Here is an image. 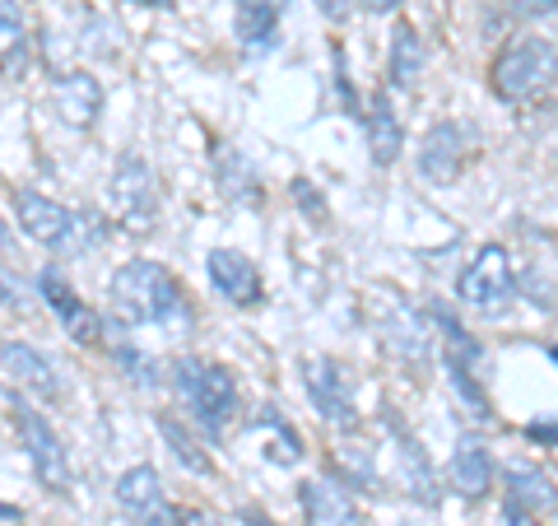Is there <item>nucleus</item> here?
<instances>
[{
	"label": "nucleus",
	"instance_id": "1",
	"mask_svg": "<svg viewBox=\"0 0 558 526\" xmlns=\"http://www.w3.org/2000/svg\"><path fill=\"white\" fill-rule=\"evenodd\" d=\"M108 298L126 326H182L191 318L182 285L159 266V261H145V256H135L126 266L112 271Z\"/></svg>",
	"mask_w": 558,
	"mask_h": 526
},
{
	"label": "nucleus",
	"instance_id": "2",
	"mask_svg": "<svg viewBox=\"0 0 558 526\" xmlns=\"http://www.w3.org/2000/svg\"><path fill=\"white\" fill-rule=\"evenodd\" d=\"M172 392H178V401L209 433H223L229 419L238 415V378H233V368H223L215 359L182 355L172 363Z\"/></svg>",
	"mask_w": 558,
	"mask_h": 526
},
{
	"label": "nucleus",
	"instance_id": "3",
	"mask_svg": "<svg viewBox=\"0 0 558 526\" xmlns=\"http://www.w3.org/2000/svg\"><path fill=\"white\" fill-rule=\"evenodd\" d=\"M10 205H14V219H20V229H24L33 242H43V248L61 252V256L89 248V238H94L89 219L75 215L70 205L43 196V191H28V187L14 191Z\"/></svg>",
	"mask_w": 558,
	"mask_h": 526
},
{
	"label": "nucleus",
	"instance_id": "4",
	"mask_svg": "<svg viewBox=\"0 0 558 526\" xmlns=\"http://www.w3.org/2000/svg\"><path fill=\"white\" fill-rule=\"evenodd\" d=\"M457 298L470 312H502L517 298V266L502 242H488L470 256V266L457 279Z\"/></svg>",
	"mask_w": 558,
	"mask_h": 526
},
{
	"label": "nucleus",
	"instance_id": "5",
	"mask_svg": "<svg viewBox=\"0 0 558 526\" xmlns=\"http://www.w3.org/2000/svg\"><path fill=\"white\" fill-rule=\"evenodd\" d=\"M549 80H554V43L549 38H517L494 61V89L508 103L539 94Z\"/></svg>",
	"mask_w": 558,
	"mask_h": 526
},
{
	"label": "nucleus",
	"instance_id": "6",
	"mask_svg": "<svg viewBox=\"0 0 558 526\" xmlns=\"http://www.w3.org/2000/svg\"><path fill=\"white\" fill-rule=\"evenodd\" d=\"M14 429H20V443L28 452V462L33 470H38V480L47 489H70V462H65V447H61V438L57 429L47 425V415L43 410H33L28 401L14 396Z\"/></svg>",
	"mask_w": 558,
	"mask_h": 526
},
{
	"label": "nucleus",
	"instance_id": "7",
	"mask_svg": "<svg viewBox=\"0 0 558 526\" xmlns=\"http://www.w3.org/2000/svg\"><path fill=\"white\" fill-rule=\"evenodd\" d=\"M108 201L117 210L121 224H131V229H145L154 219V210H159V191H154V172L149 164L140 159V154H121L117 168H112V182H108Z\"/></svg>",
	"mask_w": 558,
	"mask_h": 526
},
{
	"label": "nucleus",
	"instance_id": "8",
	"mask_svg": "<svg viewBox=\"0 0 558 526\" xmlns=\"http://www.w3.org/2000/svg\"><path fill=\"white\" fill-rule=\"evenodd\" d=\"M0 368H5V378L14 382V387L28 392V396H38V401H61L65 396L61 368L51 363L43 349H33L24 340H5V345H0Z\"/></svg>",
	"mask_w": 558,
	"mask_h": 526
},
{
	"label": "nucleus",
	"instance_id": "9",
	"mask_svg": "<svg viewBox=\"0 0 558 526\" xmlns=\"http://www.w3.org/2000/svg\"><path fill=\"white\" fill-rule=\"evenodd\" d=\"M38 289H43V298H47V308L57 312V322L65 326V336L75 340V345H98L102 340V322H98V312L84 303V298L65 285V275H57V271H43L38 275Z\"/></svg>",
	"mask_w": 558,
	"mask_h": 526
},
{
	"label": "nucleus",
	"instance_id": "10",
	"mask_svg": "<svg viewBox=\"0 0 558 526\" xmlns=\"http://www.w3.org/2000/svg\"><path fill=\"white\" fill-rule=\"evenodd\" d=\"M117 503L121 513H131L135 526H172V507L163 499V480L154 466H131L117 480Z\"/></svg>",
	"mask_w": 558,
	"mask_h": 526
},
{
	"label": "nucleus",
	"instance_id": "11",
	"mask_svg": "<svg viewBox=\"0 0 558 526\" xmlns=\"http://www.w3.org/2000/svg\"><path fill=\"white\" fill-rule=\"evenodd\" d=\"M303 373H307V396L317 415H326L330 425H354L359 410H354V387H349L344 368L336 359H307Z\"/></svg>",
	"mask_w": 558,
	"mask_h": 526
},
{
	"label": "nucleus",
	"instance_id": "12",
	"mask_svg": "<svg viewBox=\"0 0 558 526\" xmlns=\"http://www.w3.org/2000/svg\"><path fill=\"white\" fill-rule=\"evenodd\" d=\"M299 503L307 526H368V517L359 513V503L349 499V489L336 485L330 476H312L299 485Z\"/></svg>",
	"mask_w": 558,
	"mask_h": 526
},
{
	"label": "nucleus",
	"instance_id": "13",
	"mask_svg": "<svg viewBox=\"0 0 558 526\" xmlns=\"http://www.w3.org/2000/svg\"><path fill=\"white\" fill-rule=\"evenodd\" d=\"M205 266H209V285H215L229 303L238 308H256L260 303V271H256V261L252 256H242L238 248H215L205 256Z\"/></svg>",
	"mask_w": 558,
	"mask_h": 526
},
{
	"label": "nucleus",
	"instance_id": "14",
	"mask_svg": "<svg viewBox=\"0 0 558 526\" xmlns=\"http://www.w3.org/2000/svg\"><path fill=\"white\" fill-rule=\"evenodd\" d=\"M465 168V135L457 121H438V127H428L424 145H418V178L424 182H457V172Z\"/></svg>",
	"mask_w": 558,
	"mask_h": 526
},
{
	"label": "nucleus",
	"instance_id": "15",
	"mask_svg": "<svg viewBox=\"0 0 558 526\" xmlns=\"http://www.w3.org/2000/svg\"><path fill=\"white\" fill-rule=\"evenodd\" d=\"M447 476H451V489H457L461 499H484L488 489H494V457H488L484 438H475V433L461 438L457 452H451Z\"/></svg>",
	"mask_w": 558,
	"mask_h": 526
},
{
	"label": "nucleus",
	"instance_id": "16",
	"mask_svg": "<svg viewBox=\"0 0 558 526\" xmlns=\"http://www.w3.org/2000/svg\"><path fill=\"white\" fill-rule=\"evenodd\" d=\"M51 98H57V112L65 117V127H94L98 108H102V84L94 75H61L51 84Z\"/></svg>",
	"mask_w": 558,
	"mask_h": 526
},
{
	"label": "nucleus",
	"instance_id": "17",
	"mask_svg": "<svg viewBox=\"0 0 558 526\" xmlns=\"http://www.w3.org/2000/svg\"><path fill=\"white\" fill-rule=\"evenodd\" d=\"M428 65V47L418 38L414 24H396L391 28V51H387V80L391 89H414L418 75Z\"/></svg>",
	"mask_w": 558,
	"mask_h": 526
},
{
	"label": "nucleus",
	"instance_id": "18",
	"mask_svg": "<svg viewBox=\"0 0 558 526\" xmlns=\"http://www.w3.org/2000/svg\"><path fill=\"white\" fill-rule=\"evenodd\" d=\"M363 127H368L373 164H381V168L396 164V159H400V145H405V127H400V112L391 108V94H373Z\"/></svg>",
	"mask_w": 558,
	"mask_h": 526
},
{
	"label": "nucleus",
	"instance_id": "19",
	"mask_svg": "<svg viewBox=\"0 0 558 526\" xmlns=\"http://www.w3.org/2000/svg\"><path fill=\"white\" fill-rule=\"evenodd\" d=\"M289 10V0H238V43L252 51H266L275 43L279 14Z\"/></svg>",
	"mask_w": 558,
	"mask_h": 526
},
{
	"label": "nucleus",
	"instance_id": "20",
	"mask_svg": "<svg viewBox=\"0 0 558 526\" xmlns=\"http://www.w3.org/2000/svg\"><path fill=\"white\" fill-rule=\"evenodd\" d=\"M28 70V28H24V10L14 0H0V75L24 80Z\"/></svg>",
	"mask_w": 558,
	"mask_h": 526
},
{
	"label": "nucleus",
	"instance_id": "21",
	"mask_svg": "<svg viewBox=\"0 0 558 526\" xmlns=\"http://www.w3.org/2000/svg\"><path fill=\"white\" fill-rule=\"evenodd\" d=\"M508 503L521 507V513H549L554 507V480L539 466H508Z\"/></svg>",
	"mask_w": 558,
	"mask_h": 526
},
{
	"label": "nucleus",
	"instance_id": "22",
	"mask_svg": "<svg viewBox=\"0 0 558 526\" xmlns=\"http://www.w3.org/2000/svg\"><path fill=\"white\" fill-rule=\"evenodd\" d=\"M154 429H159V438L168 443V452L178 457V466H186L191 476H215V462L205 457V447L182 429V419H172V415H154Z\"/></svg>",
	"mask_w": 558,
	"mask_h": 526
},
{
	"label": "nucleus",
	"instance_id": "23",
	"mask_svg": "<svg viewBox=\"0 0 558 526\" xmlns=\"http://www.w3.org/2000/svg\"><path fill=\"white\" fill-rule=\"evenodd\" d=\"M400 466H405V476H410V489L418 499H438V485H433V466L424 462V452H418V443L410 433H400Z\"/></svg>",
	"mask_w": 558,
	"mask_h": 526
},
{
	"label": "nucleus",
	"instance_id": "24",
	"mask_svg": "<svg viewBox=\"0 0 558 526\" xmlns=\"http://www.w3.org/2000/svg\"><path fill=\"white\" fill-rule=\"evenodd\" d=\"M172 526H229V522L205 513V507H172Z\"/></svg>",
	"mask_w": 558,
	"mask_h": 526
},
{
	"label": "nucleus",
	"instance_id": "25",
	"mask_svg": "<svg viewBox=\"0 0 558 526\" xmlns=\"http://www.w3.org/2000/svg\"><path fill=\"white\" fill-rule=\"evenodd\" d=\"M293 196H299V201H303V210H307V215H312V219H322V215H326V205H322V196H317V201H312V182H303V178H299V182H293Z\"/></svg>",
	"mask_w": 558,
	"mask_h": 526
},
{
	"label": "nucleus",
	"instance_id": "26",
	"mask_svg": "<svg viewBox=\"0 0 558 526\" xmlns=\"http://www.w3.org/2000/svg\"><path fill=\"white\" fill-rule=\"evenodd\" d=\"M0 303H5V308H20V303H24L20 285H14V279H10L5 271H0Z\"/></svg>",
	"mask_w": 558,
	"mask_h": 526
},
{
	"label": "nucleus",
	"instance_id": "27",
	"mask_svg": "<svg viewBox=\"0 0 558 526\" xmlns=\"http://www.w3.org/2000/svg\"><path fill=\"white\" fill-rule=\"evenodd\" d=\"M317 10L326 14L330 24H340V20H349V0H317Z\"/></svg>",
	"mask_w": 558,
	"mask_h": 526
},
{
	"label": "nucleus",
	"instance_id": "28",
	"mask_svg": "<svg viewBox=\"0 0 558 526\" xmlns=\"http://www.w3.org/2000/svg\"><path fill=\"white\" fill-rule=\"evenodd\" d=\"M517 10H521V14H531V20H539V14L549 20V14H554V0H517Z\"/></svg>",
	"mask_w": 558,
	"mask_h": 526
},
{
	"label": "nucleus",
	"instance_id": "29",
	"mask_svg": "<svg viewBox=\"0 0 558 526\" xmlns=\"http://www.w3.org/2000/svg\"><path fill=\"white\" fill-rule=\"evenodd\" d=\"M502 522H508V526H539V517H531V513H521V507H502Z\"/></svg>",
	"mask_w": 558,
	"mask_h": 526
},
{
	"label": "nucleus",
	"instance_id": "30",
	"mask_svg": "<svg viewBox=\"0 0 558 526\" xmlns=\"http://www.w3.org/2000/svg\"><path fill=\"white\" fill-rule=\"evenodd\" d=\"M363 5H368V10H377V14H391V10H400V5H405V0H363Z\"/></svg>",
	"mask_w": 558,
	"mask_h": 526
},
{
	"label": "nucleus",
	"instance_id": "31",
	"mask_svg": "<svg viewBox=\"0 0 558 526\" xmlns=\"http://www.w3.org/2000/svg\"><path fill=\"white\" fill-rule=\"evenodd\" d=\"M531 438H545V447H554V425L545 419V425H531Z\"/></svg>",
	"mask_w": 558,
	"mask_h": 526
},
{
	"label": "nucleus",
	"instance_id": "32",
	"mask_svg": "<svg viewBox=\"0 0 558 526\" xmlns=\"http://www.w3.org/2000/svg\"><path fill=\"white\" fill-rule=\"evenodd\" d=\"M242 522H247V526H275L270 517H260V513H256V507H247V513H242Z\"/></svg>",
	"mask_w": 558,
	"mask_h": 526
},
{
	"label": "nucleus",
	"instance_id": "33",
	"mask_svg": "<svg viewBox=\"0 0 558 526\" xmlns=\"http://www.w3.org/2000/svg\"><path fill=\"white\" fill-rule=\"evenodd\" d=\"M0 522H20V507H14V503H0Z\"/></svg>",
	"mask_w": 558,
	"mask_h": 526
},
{
	"label": "nucleus",
	"instance_id": "34",
	"mask_svg": "<svg viewBox=\"0 0 558 526\" xmlns=\"http://www.w3.org/2000/svg\"><path fill=\"white\" fill-rule=\"evenodd\" d=\"M10 242H14V238H10V229H5V219H0V248H10Z\"/></svg>",
	"mask_w": 558,
	"mask_h": 526
}]
</instances>
